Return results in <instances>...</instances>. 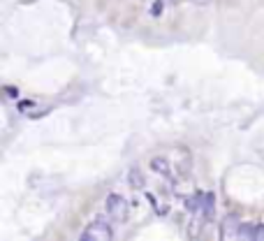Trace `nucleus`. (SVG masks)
Returning a JSON list of instances; mask_svg holds the SVG:
<instances>
[{"mask_svg": "<svg viewBox=\"0 0 264 241\" xmlns=\"http://www.w3.org/2000/svg\"><path fill=\"white\" fill-rule=\"evenodd\" d=\"M255 239L264 241V225H258V228H255Z\"/></svg>", "mask_w": 264, "mask_h": 241, "instance_id": "obj_10", "label": "nucleus"}, {"mask_svg": "<svg viewBox=\"0 0 264 241\" xmlns=\"http://www.w3.org/2000/svg\"><path fill=\"white\" fill-rule=\"evenodd\" d=\"M199 214H202L204 221H211V218H213V214H216V197H213V193L202 195V207H199Z\"/></svg>", "mask_w": 264, "mask_h": 241, "instance_id": "obj_3", "label": "nucleus"}, {"mask_svg": "<svg viewBox=\"0 0 264 241\" xmlns=\"http://www.w3.org/2000/svg\"><path fill=\"white\" fill-rule=\"evenodd\" d=\"M128 183L130 188H135V190H144V186H146V181H144V174L139 172L137 167H132L128 172Z\"/></svg>", "mask_w": 264, "mask_h": 241, "instance_id": "obj_4", "label": "nucleus"}, {"mask_svg": "<svg viewBox=\"0 0 264 241\" xmlns=\"http://www.w3.org/2000/svg\"><path fill=\"white\" fill-rule=\"evenodd\" d=\"M33 105H35V102H30V100H21V102H16L19 112H26V114H30V112H33Z\"/></svg>", "mask_w": 264, "mask_h": 241, "instance_id": "obj_8", "label": "nucleus"}, {"mask_svg": "<svg viewBox=\"0 0 264 241\" xmlns=\"http://www.w3.org/2000/svg\"><path fill=\"white\" fill-rule=\"evenodd\" d=\"M79 239L82 241H111L114 239V230H111V225H107V223L95 221L84 230Z\"/></svg>", "mask_w": 264, "mask_h": 241, "instance_id": "obj_1", "label": "nucleus"}, {"mask_svg": "<svg viewBox=\"0 0 264 241\" xmlns=\"http://www.w3.org/2000/svg\"><path fill=\"white\" fill-rule=\"evenodd\" d=\"M172 2H178V0H172Z\"/></svg>", "mask_w": 264, "mask_h": 241, "instance_id": "obj_12", "label": "nucleus"}, {"mask_svg": "<svg viewBox=\"0 0 264 241\" xmlns=\"http://www.w3.org/2000/svg\"><path fill=\"white\" fill-rule=\"evenodd\" d=\"M239 225L241 223L234 218V216H230V218H225V223H223V239H230V237H237V232H239Z\"/></svg>", "mask_w": 264, "mask_h": 241, "instance_id": "obj_5", "label": "nucleus"}, {"mask_svg": "<svg viewBox=\"0 0 264 241\" xmlns=\"http://www.w3.org/2000/svg\"><path fill=\"white\" fill-rule=\"evenodd\" d=\"M255 228L258 225H251V223H241L237 232V239H255Z\"/></svg>", "mask_w": 264, "mask_h": 241, "instance_id": "obj_6", "label": "nucleus"}, {"mask_svg": "<svg viewBox=\"0 0 264 241\" xmlns=\"http://www.w3.org/2000/svg\"><path fill=\"white\" fill-rule=\"evenodd\" d=\"M151 14H153V16H160V14H163V0H156V2H153Z\"/></svg>", "mask_w": 264, "mask_h": 241, "instance_id": "obj_9", "label": "nucleus"}, {"mask_svg": "<svg viewBox=\"0 0 264 241\" xmlns=\"http://www.w3.org/2000/svg\"><path fill=\"white\" fill-rule=\"evenodd\" d=\"M195 5H206V2H211V0H192Z\"/></svg>", "mask_w": 264, "mask_h": 241, "instance_id": "obj_11", "label": "nucleus"}, {"mask_svg": "<svg viewBox=\"0 0 264 241\" xmlns=\"http://www.w3.org/2000/svg\"><path fill=\"white\" fill-rule=\"evenodd\" d=\"M107 211H109V216H111L114 221L123 223L125 218H128L130 204L125 202V197H121V195H109V197H107Z\"/></svg>", "mask_w": 264, "mask_h": 241, "instance_id": "obj_2", "label": "nucleus"}, {"mask_svg": "<svg viewBox=\"0 0 264 241\" xmlns=\"http://www.w3.org/2000/svg\"><path fill=\"white\" fill-rule=\"evenodd\" d=\"M151 167L156 169V172H160V174H170V162L165 160V158H153V160H151Z\"/></svg>", "mask_w": 264, "mask_h": 241, "instance_id": "obj_7", "label": "nucleus"}]
</instances>
